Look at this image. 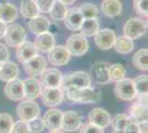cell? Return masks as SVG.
<instances>
[{"label":"cell","mask_w":148,"mask_h":133,"mask_svg":"<svg viewBox=\"0 0 148 133\" xmlns=\"http://www.w3.org/2000/svg\"><path fill=\"white\" fill-rule=\"evenodd\" d=\"M62 115L63 112L58 109H51L44 113L42 121H43L44 129H48L49 131H59L61 130Z\"/></svg>","instance_id":"obj_13"},{"label":"cell","mask_w":148,"mask_h":133,"mask_svg":"<svg viewBox=\"0 0 148 133\" xmlns=\"http://www.w3.org/2000/svg\"><path fill=\"white\" fill-rule=\"evenodd\" d=\"M28 125H29L31 133H41L44 130L43 121H42V118H40V115L28 121Z\"/></svg>","instance_id":"obj_38"},{"label":"cell","mask_w":148,"mask_h":133,"mask_svg":"<svg viewBox=\"0 0 148 133\" xmlns=\"http://www.w3.org/2000/svg\"><path fill=\"white\" fill-rule=\"evenodd\" d=\"M147 31V22L140 18H130L124 25V36L128 38H142Z\"/></svg>","instance_id":"obj_5"},{"label":"cell","mask_w":148,"mask_h":133,"mask_svg":"<svg viewBox=\"0 0 148 133\" xmlns=\"http://www.w3.org/2000/svg\"><path fill=\"white\" fill-rule=\"evenodd\" d=\"M90 88L92 87V79L91 76L84 71H75L71 72L62 78V83L60 88Z\"/></svg>","instance_id":"obj_2"},{"label":"cell","mask_w":148,"mask_h":133,"mask_svg":"<svg viewBox=\"0 0 148 133\" xmlns=\"http://www.w3.org/2000/svg\"><path fill=\"white\" fill-rule=\"evenodd\" d=\"M134 10L142 17L147 18L148 14V0H134L133 2Z\"/></svg>","instance_id":"obj_37"},{"label":"cell","mask_w":148,"mask_h":133,"mask_svg":"<svg viewBox=\"0 0 148 133\" xmlns=\"http://www.w3.org/2000/svg\"><path fill=\"white\" fill-rule=\"evenodd\" d=\"M134 81L135 85L136 95L143 94V93H147L148 92V76L146 74H140V76H136Z\"/></svg>","instance_id":"obj_35"},{"label":"cell","mask_w":148,"mask_h":133,"mask_svg":"<svg viewBox=\"0 0 148 133\" xmlns=\"http://www.w3.org/2000/svg\"><path fill=\"white\" fill-rule=\"evenodd\" d=\"M63 74L60 70L56 68L45 69L40 74V85L41 88H60Z\"/></svg>","instance_id":"obj_8"},{"label":"cell","mask_w":148,"mask_h":133,"mask_svg":"<svg viewBox=\"0 0 148 133\" xmlns=\"http://www.w3.org/2000/svg\"><path fill=\"white\" fill-rule=\"evenodd\" d=\"M49 133H64V132H61V131L59 130V131H50Z\"/></svg>","instance_id":"obj_47"},{"label":"cell","mask_w":148,"mask_h":133,"mask_svg":"<svg viewBox=\"0 0 148 133\" xmlns=\"http://www.w3.org/2000/svg\"><path fill=\"white\" fill-rule=\"evenodd\" d=\"M111 64L106 61H97L93 64L91 69V74H92L94 81L97 84H107L110 83V78H108V69Z\"/></svg>","instance_id":"obj_15"},{"label":"cell","mask_w":148,"mask_h":133,"mask_svg":"<svg viewBox=\"0 0 148 133\" xmlns=\"http://www.w3.org/2000/svg\"><path fill=\"white\" fill-rule=\"evenodd\" d=\"M111 114L102 108H95L88 113V122L101 129H106L111 123Z\"/></svg>","instance_id":"obj_17"},{"label":"cell","mask_w":148,"mask_h":133,"mask_svg":"<svg viewBox=\"0 0 148 133\" xmlns=\"http://www.w3.org/2000/svg\"><path fill=\"white\" fill-rule=\"evenodd\" d=\"M0 67H1V62H0Z\"/></svg>","instance_id":"obj_49"},{"label":"cell","mask_w":148,"mask_h":133,"mask_svg":"<svg viewBox=\"0 0 148 133\" xmlns=\"http://www.w3.org/2000/svg\"><path fill=\"white\" fill-rule=\"evenodd\" d=\"M123 6L119 0H104L101 6V11L105 17L114 18L122 13Z\"/></svg>","instance_id":"obj_22"},{"label":"cell","mask_w":148,"mask_h":133,"mask_svg":"<svg viewBox=\"0 0 148 133\" xmlns=\"http://www.w3.org/2000/svg\"><path fill=\"white\" fill-rule=\"evenodd\" d=\"M65 48L69 51V53L74 57H82L88 51L90 44L86 37H84L81 33H75L69 37L66 40Z\"/></svg>","instance_id":"obj_3"},{"label":"cell","mask_w":148,"mask_h":133,"mask_svg":"<svg viewBox=\"0 0 148 133\" xmlns=\"http://www.w3.org/2000/svg\"><path fill=\"white\" fill-rule=\"evenodd\" d=\"M63 92V101L68 103H85V104H91V103H97L101 101L102 95L101 92L96 89L92 88H73V87H68V88H61Z\"/></svg>","instance_id":"obj_1"},{"label":"cell","mask_w":148,"mask_h":133,"mask_svg":"<svg viewBox=\"0 0 148 133\" xmlns=\"http://www.w3.org/2000/svg\"><path fill=\"white\" fill-rule=\"evenodd\" d=\"M133 64L135 68L142 71H147L148 69V50L140 49L133 56Z\"/></svg>","instance_id":"obj_30"},{"label":"cell","mask_w":148,"mask_h":133,"mask_svg":"<svg viewBox=\"0 0 148 133\" xmlns=\"http://www.w3.org/2000/svg\"><path fill=\"white\" fill-rule=\"evenodd\" d=\"M59 1H61L62 3H64L65 6H69V5H73L76 0H59Z\"/></svg>","instance_id":"obj_46"},{"label":"cell","mask_w":148,"mask_h":133,"mask_svg":"<svg viewBox=\"0 0 148 133\" xmlns=\"http://www.w3.org/2000/svg\"><path fill=\"white\" fill-rule=\"evenodd\" d=\"M81 14L84 19H92V18H97L99 16V9L95 5L91 2H85L79 8Z\"/></svg>","instance_id":"obj_34"},{"label":"cell","mask_w":148,"mask_h":133,"mask_svg":"<svg viewBox=\"0 0 148 133\" xmlns=\"http://www.w3.org/2000/svg\"><path fill=\"white\" fill-rule=\"evenodd\" d=\"M10 133H31L28 122L22 120H19L17 122H13L12 129Z\"/></svg>","instance_id":"obj_39"},{"label":"cell","mask_w":148,"mask_h":133,"mask_svg":"<svg viewBox=\"0 0 148 133\" xmlns=\"http://www.w3.org/2000/svg\"><path fill=\"white\" fill-rule=\"evenodd\" d=\"M126 76V68L124 67L123 64L121 63H114L110 65V69H108V78H110V81L113 82H116L124 79Z\"/></svg>","instance_id":"obj_32"},{"label":"cell","mask_w":148,"mask_h":133,"mask_svg":"<svg viewBox=\"0 0 148 133\" xmlns=\"http://www.w3.org/2000/svg\"><path fill=\"white\" fill-rule=\"evenodd\" d=\"M54 0H36V3L40 12H49Z\"/></svg>","instance_id":"obj_41"},{"label":"cell","mask_w":148,"mask_h":133,"mask_svg":"<svg viewBox=\"0 0 148 133\" xmlns=\"http://www.w3.org/2000/svg\"><path fill=\"white\" fill-rule=\"evenodd\" d=\"M70 59H71V54L69 53V51L64 45H54L48 52L47 60L52 65L60 67V65H65L70 61Z\"/></svg>","instance_id":"obj_10"},{"label":"cell","mask_w":148,"mask_h":133,"mask_svg":"<svg viewBox=\"0 0 148 133\" xmlns=\"http://www.w3.org/2000/svg\"><path fill=\"white\" fill-rule=\"evenodd\" d=\"M19 76V68L14 62L7 61L1 63L0 67V80L3 82H9L17 79Z\"/></svg>","instance_id":"obj_24"},{"label":"cell","mask_w":148,"mask_h":133,"mask_svg":"<svg viewBox=\"0 0 148 133\" xmlns=\"http://www.w3.org/2000/svg\"><path fill=\"white\" fill-rule=\"evenodd\" d=\"M95 43L101 50H110L114 47L116 34L112 29H102L95 33Z\"/></svg>","instance_id":"obj_14"},{"label":"cell","mask_w":148,"mask_h":133,"mask_svg":"<svg viewBox=\"0 0 148 133\" xmlns=\"http://www.w3.org/2000/svg\"><path fill=\"white\" fill-rule=\"evenodd\" d=\"M83 20H84V18L82 17L79 8H71V9H68L63 21H64V25L69 30L77 31L80 29Z\"/></svg>","instance_id":"obj_18"},{"label":"cell","mask_w":148,"mask_h":133,"mask_svg":"<svg viewBox=\"0 0 148 133\" xmlns=\"http://www.w3.org/2000/svg\"><path fill=\"white\" fill-rule=\"evenodd\" d=\"M79 130H80V133H104V129H101L90 122L81 124Z\"/></svg>","instance_id":"obj_40"},{"label":"cell","mask_w":148,"mask_h":133,"mask_svg":"<svg viewBox=\"0 0 148 133\" xmlns=\"http://www.w3.org/2000/svg\"><path fill=\"white\" fill-rule=\"evenodd\" d=\"M16 112L20 120L28 122L40 114V108L34 100H23L18 104Z\"/></svg>","instance_id":"obj_7"},{"label":"cell","mask_w":148,"mask_h":133,"mask_svg":"<svg viewBox=\"0 0 148 133\" xmlns=\"http://www.w3.org/2000/svg\"><path fill=\"white\" fill-rule=\"evenodd\" d=\"M28 25H29V29L31 30V32L38 36V34H41V33L49 31L51 25H50V21L47 17L39 14L37 17L29 20Z\"/></svg>","instance_id":"obj_23"},{"label":"cell","mask_w":148,"mask_h":133,"mask_svg":"<svg viewBox=\"0 0 148 133\" xmlns=\"http://www.w3.org/2000/svg\"><path fill=\"white\" fill-rule=\"evenodd\" d=\"M20 12L25 19H32L40 14L36 0H22L20 5Z\"/></svg>","instance_id":"obj_27"},{"label":"cell","mask_w":148,"mask_h":133,"mask_svg":"<svg viewBox=\"0 0 148 133\" xmlns=\"http://www.w3.org/2000/svg\"><path fill=\"white\" fill-rule=\"evenodd\" d=\"M66 11H68V6H65L64 3H62L61 1L59 0H54L53 5L50 9V17L56 21H61V20L64 19L65 14H66Z\"/></svg>","instance_id":"obj_31"},{"label":"cell","mask_w":148,"mask_h":133,"mask_svg":"<svg viewBox=\"0 0 148 133\" xmlns=\"http://www.w3.org/2000/svg\"><path fill=\"white\" fill-rule=\"evenodd\" d=\"M113 133H124V131H116V130H114Z\"/></svg>","instance_id":"obj_48"},{"label":"cell","mask_w":148,"mask_h":133,"mask_svg":"<svg viewBox=\"0 0 148 133\" xmlns=\"http://www.w3.org/2000/svg\"><path fill=\"white\" fill-rule=\"evenodd\" d=\"M13 125L12 116L8 113H0V133H10Z\"/></svg>","instance_id":"obj_36"},{"label":"cell","mask_w":148,"mask_h":133,"mask_svg":"<svg viewBox=\"0 0 148 133\" xmlns=\"http://www.w3.org/2000/svg\"><path fill=\"white\" fill-rule=\"evenodd\" d=\"M81 34L84 37H93L95 33L99 30V22L97 18H92V19H84L80 29Z\"/></svg>","instance_id":"obj_29"},{"label":"cell","mask_w":148,"mask_h":133,"mask_svg":"<svg viewBox=\"0 0 148 133\" xmlns=\"http://www.w3.org/2000/svg\"><path fill=\"white\" fill-rule=\"evenodd\" d=\"M36 47L38 51L41 52H49L54 45H56V37L53 33L50 31H47L41 34H38L36 39Z\"/></svg>","instance_id":"obj_21"},{"label":"cell","mask_w":148,"mask_h":133,"mask_svg":"<svg viewBox=\"0 0 148 133\" xmlns=\"http://www.w3.org/2000/svg\"><path fill=\"white\" fill-rule=\"evenodd\" d=\"M114 47H115V49H116L118 53L127 54V53H130V52L134 50L135 44H134L133 39L128 38L126 36H119V37H116Z\"/></svg>","instance_id":"obj_28"},{"label":"cell","mask_w":148,"mask_h":133,"mask_svg":"<svg viewBox=\"0 0 148 133\" xmlns=\"http://www.w3.org/2000/svg\"><path fill=\"white\" fill-rule=\"evenodd\" d=\"M23 89H25V99L27 100H36L40 96L41 85L39 80L34 76H30L23 80Z\"/></svg>","instance_id":"obj_19"},{"label":"cell","mask_w":148,"mask_h":133,"mask_svg":"<svg viewBox=\"0 0 148 133\" xmlns=\"http://www.w3.org/2000/svg\"><path fill=\"white\" fill-rule=\"evenodd\" d=\"M81 124H82L81 116L76 111L70 110L66 112H63L61 130H64L66 132H74L80 129Z\"/></svg>","instance_id":"obj_16"},{"label":"cell","mask_w":148,"mask_h":133,"mask_svg":"<svg viewBox=\"0 0 148 133\" xmlns=\"http://www.w3.org/2000/svg\"><path fill=\"white\" fill-rule=\"evenodd\" d=\"M130 121H132V118H130V115H127V114H116L114 118L111 119L110 125H112V127L114 130H116V131H123Z\"/></svg>","instance_id":"obj_33"},{"label":"cell","mask_w":148,"mask_h":133,"mask_svg":"<svg viewBox=\"0 0 148 133\" xmlns=\"http://www.w3.org/2000/svg\"><path fill=\"white\" fill-rule=\"evenodd\" d=\"M9 58H10L9 49L3 43H0V62L3 63V62L9 61Z\"/></svg>","instance_id":"obj_42"},{"label":"cell","mask_w":148,"mask_h":133,"mask_svg":"<svg viewBox=\"0 0 148 133\" xmlns=\"http://www.w3.org/2000/svg\"><path fill=\"white\" fill-rule=\"evenodd\" d=\"M7 27H8L7 23H5L3 21L0 20V39L3 38V36H5V33H6Z\"/></svg>","instance_id":"obj_45"},{"label":"cell","mask_w":148,"mask_h":133,"mask_svg":"<svg viewBox=\"0 0 148 133\" xmlns=\"http://www.w3.org/2000/svg\"><path fill=\"white\" fill-rule=\"evenodd\" d=\"M41 101L49 108H54L63 102V92L61 88H41Z\"/></svg>","instance_id":"obj_9"},{"label":"cell","mask_w":148,"mask_h":133,"mask_svg":"<svg viewBox=\"0 0 148 133\" xmlns=\"http://www.w3.org/2000/svg\"><path fill=\"white\" fill-rule=\"evenodd\" d=\"M5 94L11 101H22L25 99V89L23 80L14 79L7 82L5 87Z\"/></svg>","instance_id":"obj_12"},{"label":"cell","mask_w":148,"mask_h":133,"mask_svg":"<svg viewBox=\"0 0 148 133\" xmlns=\"http://www.w3.org/2000/svg\"><path fill=\"white\" fill-rule=\"evenodd\" d=\"M130 116L136 122L140 121H147L148 118V108L147 104H144L142 102L137 101L134 104H132L130 108Z\"/></svg>","instance_id":"obj_26"},{"label":"cell","mask_w":148,"mask_h":133,"mask_svg":"<svg viewBox=\"0 0 148 133\" xmlns=\"http://www.w3.org/2000/svg\"><path fill=\"white\" fill-rule=\"evenodd\" d=\"M124 133H138V125L137 122L132 119L130 123L126 125V127L123 130Z\"/></svg>","instance_id":"obj_43"},{"label":"cell","mask_w":148,"mask_h":133,"mask_svg":"<svg viewBox=\"0 0 148 133\" xmlns=\"http://www.w3.org/2000/svg\"><path fill=\"white\" fill-rule=\"evenodd\" d=\"M6 40V43L11 47V48H18L20 44H22L27 39V32L25 28L18 23H12V25L7 27L6 33L3 36Z\"/></svg>","instance_id":"obj_4"},{"label":"cell","mask_w":148,"mask_h":133,"mask_svg":"<svg viewBox=\"0 0 148 133\" xmlns=\"http://www.w3.org/2000/svg\"><path fill=\"white\" fill-rule=\"evenodd\" d=\"M115 95L122 101H132L136 98V90L133 79L124 78L119 81H116L114 88Z\"/></svg>","instance_id":"obj_6"},{"label":"cell","mask_w":148,"mask_h":133,"mask_svg":"<svg viewBox=\"0 0 148 133\" xmlns=\"http://www.w3.org/2000/svg\"><path fill=\"white\" fill-rule=\"evenodd\" d=\"M137 125H138V133H148V122L147 121L137 122Z\"/></svg>","instance_id":"obj_44"},{"label":"cell","mask_w":148,"mask_h":133,"mask_svg":"<svg viewBox=\"0 0 148 133\" xmlns=\"http://www.w3.org/2000/svg\"><path fill=\"white\" fill-rule=\"evenodd\" d=\"M47 63H48V60L45 59V57L41 54H36L30 60L25 61L23 63V68L30 76H38L47 69Z\"/></svg>","instance_id":"obj_11"},{"label":"cell","mask_w":148,"mask_h":133,"mask_svg":"<svg viewBox=\"0 0 148 133\" xmlns=\"http://www.w3.org/2000/svg\"><path fill=\"white\" fill-rule=\"evenodd\" d=\"M18 17V10L11 2H1L0 3V20L5 23L13 22Z\"/></svg>","instance_id":"obj_25"},{"label":"cell","mask_w":148,"mask_h":133,"mask_svg":"<svg viewBox=\"0 0 148 133\" xmlns=\"http://www.w3.org/2000/svg\"><path fill=\"white\" fill-rule=\"evenodd\" d=\"M36 54H38V49L36 44L32 42L25 41L22 44H20L17 49V59L19 62L25 63V61L30 60Z\"/></svg>","instance_id":"obj_20"}]
</instances>
